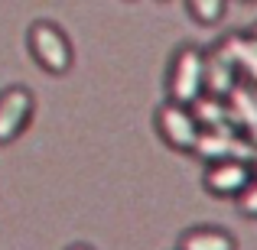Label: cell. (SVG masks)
<instances>
[{
    "instance_id": "6da1fadb",
    "label": "cell",
    "mask_w": 257,
    "mask_h": 250,
    "mask_svg": "<svg viewBox=\"0 0 257 250\" xmlns=\"http://www.w3.org/2000/svg\"><path fill=\"white\" fill-rule=\"evenodd\" d=\"M199 94H205V52L195 46H182L170 69V101L192 104Z\"/></svg>"
},
{
    "instance_id": "7a4b0ae2",
    "label": "cell",
    "mask_w": 257,
    "mask_h": 250,
    "mask_svg": "<svg viewBox=\"0 0 257 250\" xmlns=\"http://www.w3.org/2000/svg\"><path fill=\"white\" fill-rule=\"evenodd\" d=\"M192 153L202 156L205 163H218V159H244V163H254L257 159V146L247 140L244 130H238V127L202 130Z\"/></svg>"
},
{
    "instance_id": "3957f363",
    "label": "cell",
    "mask_w": 257,
    "mask_h": 250,
    "mask_svg": "<svg viewBox=\"0 0 257 250\" xmlns=\"http://www.w3.org/2000/svg\"><path fill=\"white\" fill-rule=\"evenodd\" d=\"M30 49L36 62L52 75H62L72 69V43L56 23H33L30 26Z\"/></svg>"
},
{
    "instance_id": "277c9868",
    "label": "cell",
    "mask_w": 257,
    "mask_h": 250,
    "mask_svg": "<svg viewBox=\"0 0 257 250\" xmlns=\"http://www.w3.org/2000/svg\"><path fill=\"white\" fill-rule=\"evenodd\" d=\"M157 130L173 150L182 153H192L195 150V140H199L202 127L195 120L192 107L189 104H176V101H166L163 107L157 111Z\"/></svg>"
},
{
    "instance_id": "5b68a950",
    "label": "cell",
    "mask_w": 257,
    "mask_h": 250,
    "mask_svg": "<svg viewBox=\"0 0 257 250\" xmlns=\"http://www.w3.org/2000/svg\"><path fill=\"white\" fill-rule=\"evenodd\" d=\"M254 179V163L244 159H218V163H208L205 169V188L212 195H234L238 198Z\"/></svg>"
},
{
    "instance_id": "8992f818",
    "label": "cell",
    "mask_w": 257,
    "mask_h": 250,
    "mask_svg": "<svg viewBox=\"0 0 257 250\" xmlns=\"http://www.w3.org/2000/svg\"><path fill=\"white\" fill-rule=\"evenodd\" d=\"M33 117V94L26 88H7L0 94V143H10L20 137Z\"/></svg>"
},
{
    "instance_id": "52a82bcc",
    "label": "cell",
    "mask_w": 257,
    "mask_h": 250,
    "mask_svg": "<svg viewBox=\"0 0 257 250\" xmlns=\"http://www.w3.org/2000/svg\"><path fill=\"white\" fill-rule=\"evenodd\" d=\"M234 85H238V69H234L231 59L221 49L205 52V91L218 94V98H228Z\"/></svg>"
},
{
    "instance_id": "ba28073f",
    "label": "cell",
    "mask_w": 257,
    "mask_h": 250,
    "mask_svg": "<svg viewBox=\"0 0 257 250\" xmlns=\"http://www.w3.org/2000/svg\"><path fill=\"white\" fill-rule=\"evenodd\" d=\"M228 111H231V124L238 127V130H251L257 127V88L254 85H234L231 94H228Z\"/></svg>"
},
{
    "instance_id": "9c48e42d",
    "label": "cell",
    "mask_w": 257,
    "mask_h": 250,
    "mask_svg": "<svg viewBox=\"0 0 257 250\" xmlns=\"http://www.w3.org/2000/svg\"><path fill=\"white\" fill-rule=\"evenodd\" d=\"M218 49L234 62L238 75H247L251 85L257 88V43L251 39V33H247V36H228Z\"/></svg>"
},
{
    "instance_id": "30bf717a",
    "label": "cell",
    "mask_w": 257,
    "mask_h": 250,
    "mask_svg": "<svg viewBox=\"0 0 257 250\" xmlns=\"http://www.w3.org/2000/svg\"><path fill=\"white\" fill-rule=\"evenodd\" d=\"M192 114L195 120H199L202 130H218V127H234L231 124V111H228V101L218 98V94H199V98L192 101Z\"/></svg>"
},
{
    "instance_id": "8fae6325",
    "label": "cell",
    "mask_w": 257,
    "mask_h": 250,
    "mask_svg": "<svg viewBox=\"0 0 257 250\" xmlns=\"http://www.w3.org/2000/svg\"><path fill=\"white\" fill-rule=\"evenodd\" d=\"M179 250H234V240L218 227H195L182 234Z\"/></svg>"
},
{
    "instance_id": "7c38bea8",
    "label": "cell",
    "mask_w": 257,
    "mask_h": 250,
    "mask_svg": "<svg viewBox=\"0 0 257 250\" xmlns=\"http://www.w3.org/2000/svg\"><path fill=\"white\" fill-rule=\"evenodd\" d=\"M186 4H189V13L205 26L218 23L225 17V0H186Z\"/></svg>"
},
{
    "instance_id": "4fadbf2b",
    "label": "cell",
    "mask_w": 257,
    "mask_h": 250,
    "mask_svg": "<svg viewBox=\"0 0 257 250\" xmlns=\"http://www.w3.org/2000/svg\"><path fill=\"white\" fill-rule=\"evenodd\" d=\"M238 208L244 214H251V218H257V175L251 179V185L244 188V192L238 195Z\"/></svg>"
},
{
    "instance_id": "5bb4252c",
    "label": "cell",
    "mask_w": 257,
    "mask_h": 250,
    "mask_svg": "<svg viewBox=\"0 0 257 250\" xmlns=\"http://www.w3.org/2000/svg\"><path fill=\"white\" fill-rule=\"evenodd\" d=\"M247 140H251V143L257 146V127H251V130H247Z\"/></svg>"
},
{
    "instance_id": "9a60e30c",
    "label": "cell",
    "mask_w": 257,
    "mask_h": 250,
    "mask_svg": "<svg viewBox=\"0 0 257 250\" xmlns=\"http://www.w3.org/2000/svg\"><path fill=\"white\" fill-rule=\"evenodd\" d=\"M251 39H254V43H257V26H254V30H251Z\"/></svg>"
},
{
    "instance_id": "2e32d148",
    "label": "cell",
    "mask_w": 257,
    "mask_h": 250,
    "mask_svg": "<svg viewBox=\"0 0 257 250\" xmlns=\"http://www.w3.org/2000/svg\"><path fill=\"white\" fill-rule=\"evenodd\" d=\"M75 250H88V247H75Z\"/></svg>"
},
{
    "instance_id": "e0dca14e",
    "label": "cell",
    "mask_w": 257,
    "mask_h": 250,
    "mask_svg": "<svg viewBox=\"0 0 257 250\" xmlns=\"http://www.w3.org/2000/svg\"><path fill=\"white\" fill-rule=\"evenodd\" d=\"M254 166H257V159H254Z\"/></svg>"
}]
</instances>
